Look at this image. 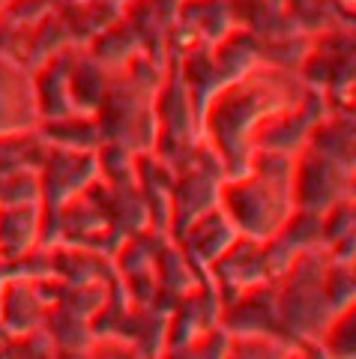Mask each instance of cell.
Instances as JSON below:
<instances>
[{"label": "cell", "instance_id": "cell-1", "mask_svg": "<svg viewBox=\"0 0 356 359\" xmlns=\"http://www.w3.org/2000/svg\"><path fill=\"white\" fill-rule=\"evenodd\" d=\"M228 359H282V351H273V344L249 341V344H240Z\"/></svg>", "mask_w": 356, "mask_h": 359}]
</instances>
